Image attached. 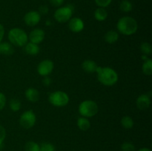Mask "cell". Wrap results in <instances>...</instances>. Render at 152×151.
Instances as JSON below:
<instances>
[{"mask_svg": "<svg viewBox=\"0 0 152 151\" xmlns=\"http://www.w3.org/2000/svg\"><path fill=\"white\" fill-rule=\"evenodd\" d=\"M96 73L98 81L105 86H113L118 81V73L115 70L110 67L98 66Z\"/></svg>", "mask_w": 152, "mask_h": 151, "instance_id": "cell-1", "label": "cell"}, {"mask_svg": "<svg viewBox=\"0 0 152 151\" xmlns=\"http://www.w3.org/2000/svg\"><path fill=\"white\" fill-rule=\"evenodd\" d=\"M118 33L124 36H132L136 33L138 29V24L136 19L132 16H123L117 23Z\"/></svg>", "mask_w": 152, "mask_h": 151, "instance_id": "cell-2", "label": "cell"}, {"mask_svg": "<svg viewBox=\"0 0 152 151\" xmlns=\"http://www.w3.org/2000/svg\"><path fill=\"white\" fill-rule=\"evenodd\" d=\"M7 38L10 44L16 47H24L28 42V35L19 28L10 29L7 33Z\"/></svg>", "mask_w": 152, "mask_h": 151, "instance_id": "cell-3", "label": "cell"}, {"mask_svg": "<svg viewBox=\"0 0 152 151\" xmlns=\"http://www.w3.org/2000/svg\"><path fill=\"white\" fill-rule=\"evenodd\" d=\"M78 111L81 116L88 118L97 114L99 111V107L94 101L88 99V100L83 101L80 104Z\"/></svg>", "mask_w": 152, "mask_h": 151, "instance_id": "cell-4", "label": "cell"}, {"mask_svg": "<svg viewBox=\"0 0 152 151\" xmlns=\"http://www.w3.org/2000/svg\"><path fill=\"white\" fill-rule=\"evenodd\" d=\"M74 9V6L72 4H68L58 7L53 13L55 20L59 23L68 22L72 18Z\"/></svg>", "mask_w": 152, "mask_h": 151, "instance_id": "cell-5", "label": "cell"}, {"mask_svg": "<svg viewBox=\"0 0 152 151\" xmlns=\"http://www.w3.org/2000/svg\"><path fill=\"white\" fill-rule=\"evenodd\" d=\"M48 101L53 106L57 107H65L69 103V96L65 92L62 90H56L49 94Z\"/></svg>", "mask_w": 152, "mask_h": 151, "instance_id": "cell-6", "label": "cell"}, {"mask_svg": "<svg viewBox=\"0 0 152 151\" xmlns=\"http://www.w3.org/2000/svg\"><path fill=\"white\" fill-rule=\"evenodd\" d=\"M37 121L36 114L32 110H28L22 113L19 118V124L24 129H31L35 125Z\"/></svg>", "mask_w": 152, "mask_h": 151, "instance_id": "cell-7", "label": "cell"}, {"mask_svg": "<svg viewBox=\"0 0 152 151\" xmlns=\"http://www.w3.org/2000/svg\"><path fill=\"white\" fill-rule=\"evenodd\" d=\"M54 64L50 59H45L39 62L37 66V73L42 77L49 76L53 70Z\"/></svg>", "mask_w": 152, "mask_h": 151, "instance_id": "cell-8", "label": "cell"}, {"mask_svg": "<svg viewBox=\"0 0 152 151\" xmlns=\"http://www.w3.org/2000/svg\"><path fill=\"white\" fill-rule=\"evenodd\" d=\"M41 15L37 10H30L24 16V22L29 27H34L41 21Z\"/></svg>", "mask_w": 152, "mask_h": 151, "instance_id": "cell-9", "label": "cell"}, {"mask_svg": "<svg viewBox=\"0 0 152 151\" xmlns=\"http://www.w3.org/2000/svg\"><path fill=\"white\" fill-rule=\"evenodd\" d=\"M45 38V32L40 28H34L28 35V41L34 44H39Z\"/></svg>", "mask_w": 152, "mask_h": 151, "instance_id": "cell-10", "label": "cell"}, {"mask_svg": "<svg viewBox=\"0 0 152 151\" xmlns=\"http://www.w3.org/2000/svg\"><path fill=\"white\" fill-rule=\"evenodd\" d=\"M68 28L72 32L80 33L84 30L85 23L80 18L73 17L68 21Z\"/></svg>", "mask_w": 152, "mask_h": 151, "instance_id": "cell-11", "label": "cell"}, {"mask_svg": "<svg viewBox=\"0 0 152 151\" xmlns=\"http://www.w3.org/2000/svg\"><path fill=\"white\" fill-rule=\"evenodd\" d=\"M151 98L148 94H141L136 100V105L140 110H147L151 105Z\"/></svg>", "mask_w": 152, "mask_h": 151, "instance_id": "cell-12", "label": "cell"}, {"mask_svg": "<svg viewBox=\"0 0 152 151\" xmlns=\"http://www.w3.org/2000/svg\"><path fill=\"white\" fill-rule=\"evenodd\" d=\"M25 96L27 100L31 102H37L40 97L39 92L34 87H29L27 89L25 90Z\"/></svg>", "mask_w": 152, "mask_h": 151, "instance_id": "cell-13", "label": "cell"}, {"mask_svg": "<svg viewBox=\"0 0 152 151\" xmlns=\"http://www.w3.org/2000/svg\"><path fill=\"white\" fill-rule=\"evenodd\" d=\"M97 68V64L94 61L90 60V59H86L82 64V68H83V70L86 73H96Z\"/></svg>", "mask_w": 152, "mask_h": 151, "instance_id": "cell-14", "label": "cell"}, {"mask_svg": "<svg viewBox=\"0 0 152 151\" xmlns=\"http://www.w3.org/2000/svg\"><path fill=\"white\" fill-rule=\"evenodd\" d=\"M24 50L25 53L31 56H36L39 53V44H34V43L28 41L25 46H24Z\"/></svg>", "mask_w": 152, "mask_h": 151, "instance_id": "cell-15", "label": "cell"}, {"mask_svg": "<svg viewBox=\"0 0 152 151\" xmlns=\"http://www.w3.org/2000/svg\"><path fill=\"white\" fill-rule=\"evenodd\" d=\"M14 53V47L10 42H0V54L10 56Z\"/></svg>", "mask_w": 152, "mask_h": 151, "instance_id": "cell-16", "label": "cell"}, {"mask_svg": "<svg viewBox=\"0 0 152 151\" xmlns=\"http://www.w3.org/2000/svg\"><path fill=\"white\" fill-rule=\"evenodd\" d=\"M95 19L98 22H103L108 18V12L106 9L103 7H98L95 10L94 13Z\"/></svg>", "mask_w": 152, "mask_h": 151, "instance_id": "cell-17", "label": "cell"}, {"mask_svg": "<svg viewBox=\"0 0 152 151\" xmlns=\"http://www.w3.org/2000/svg\"><path fill=\"white\" fill-rule=\"evenodd\" d=\"M119 33L116 30H109L105 33L104 38L105 41L108 44H114L117 42L119 39Z\"/></svg>", "mask_w": 152, "mask_h": 151, "instance_id": "cell-18", "label": "cell"}, {"mask_svg": "<svg viewBox=\"0 0 152 151\" xmlns=\"http://www.w3.org/2000/svg\"><path fill=\"white\" fill-rule=\"evenodd\" d=\"M77 124L79 129L80 130H83V131H86V130H88L91 127L90 121L86 117L80 116V118H78Z\"/></svg>", "mask_w": 152, "mask_h": 151, "instance_id": "cell-19", "label": "cell"}, {"mask_svg": "<svg viewBox=\"0 0 152 151\" xmlns=\"http://www.w3.org/2000/svg\"><path fill=\"white\" fill-rule=\"evenodd\" d=\"M120 123H121V125L125 129H126V130H130L134 125L133 118L131 116H129V115H125V116H123L122 118Z\"/></svg>", "mask_w": 152, "mask_h": 151, "instance_id": "cell-20", "label": "cell"}, {"mask_svg": "<svg viewBox=\"0 0 152 151\" xmlns=\"http://www.w3.org/2000/svg\"><path fill=\"white\" fill-rule=\"evenodd\" d=\"M142 70L145 76H151L152 74V60L151 59H147L143 62Z\"/></svg>", "mask_w": 152, "mask_h": 151, "instance_id": "cell-21", "label": "cell"}, {"mask_svg": "<svg viewBox=\"0 0 152 151\" xmlns=\"http://www.w3.org/2000/svg\"><path fill=\"white\" fill-rule=\"evenodd\" d=\"M120 9L124 13H129L133 9V4L129 0H123L120 4Z\"/></svg>", "mask_w": 152, "mask_h": 151, "instance_id": "cell-22", "label": "cell"}, {"mask_svg": "<svg viewBox=\"0 0 152 151\" xmlns=\"http://www.w3.org/2000/svg\"><path fill=\"white\" fill-rule=\"evenodd\" d=\"M25 151H39V145L35 142L30 141L25 145Z\"/></svg>", "mask_w": 152, "mask_h": 151, "instance_id": "cell-23", "label": "cell"}, {"mask_svg": "<svg viewBox=\"0 0 152 151\" xmlns=\"http://www.w3.org/2000/svg\"><path fill=\"white\" fill-rule=\"evenodd\" d=\"M140 50L143 55L150 56L152 53V47L150 43L143 42L140 45Z\"/></svg>", "mask_w": 152, "mask_h": 151, "instance_id": "cell-24", "label": "cell"}, {"mask_svg": "<svg viewBox=\"0 0 152 151\" xmlns=\"http://www.w3.org/2000/svg\"><path fill=\"white\" fill-rule=\"evenodd\" d=\"M9 107L13 112H18L21 109L20 101L16 99H12L10 102Z\"/></svg>", "mask_w": 152, "mask_h": 151, "instance_id": "cell-25", "label": "cell"}, {"mask_svg": "<svg viewBox=\"0 0 152 151\" xmlns=\"http://www.w3.org/2000/svg\"><path fill=\"white\" fill-rule=\"evenodd\" d=\"M39 151H55V147L51 143L44 142L39 145Z\"/></svg>", "mask_w": 152, "mask_h": 151, "instance_id": "cell-26", "label": "cell"}, {"mask_svg": "<svg viewBox=\"0 0 152 151\" xmlns=\"http://www.w3.org/2000/svg\"><path fill=\"white\" fill-rule=\"evenodd\" d=\"M122 151H135V147L132 143L126 142L121 145Z\"/></svg>", "mask_w": 152, "mask_h": 151, "instance_id": "cell-27", "label": "cell"}, {"mask_svg": "<svg viewBox=\"0 0 152 151\" xmlns=\"http://www.w3.org/2000/svg\"><path fill=\"white\" fill-rule=\"evenodd\" d=\"M95 3L99 7H108L112 2V0H94Z\"/></svg>", "mask_w": 152, "mask_h": 151, "instance_id": "cell-28", "label": "cell"}, {"mask_svg": "<svg viewBox=\"0 0 152 151\" xmlns=\"http://www.w3.org/2000/svg\"><path fill=\"white\" fill-rule=\"evenodd\" d=\"M6 138V130L2 125L0 124V150L3 147V142Z\"/></svg>", "mask_w": 152, "mask_h": 151, "instance_id": "cell-29", "label": "cell"}, {"mask_svg": "<svg viewBox=\"0 0 152 151\" xmlns=\"http://www.w3.org/2000/svg\"><path fill=\"white\" fill-rule=\"evenodd\" d=\"M6 102H7V99H6L5 95L0 92V110L4 109L6 105Z\"/></svg>", "mask_w": 152, "mask_h": 151, "instance_id": "cell-30", "label": "cell"}, {"mask_svg": "<svg viewBox=\"0 0 152 151\" xmlns=\"http://www.w3.org/2000/svg\"><path fill=\"white\" fill-rule=\"evenodd\" d=\"M39 13H40V15H46L49 12V8L47 5H41L39 7Z\"/></svg>", "mask_w": 152, "mask_h": 151, "instance_id": "cell-31", "label": "cell"}, {"mask_svg": "<svg viewBox=\"0 0 152 151\" xmlns=\"http://www.w3.org/2000/svg\"><path fill=\"white\" fill-rule=\"evenodd\" d=\"M49 1L51 5L56 7H61L64 3V0H49Z\"/></svg>", "mask_w": 152, "mask_h": 151, "instance_id": "cell-32", "label": "cell"}, {"mask_svg": "<svg viewBox=\"0 0 152 151\" xmlns=\"http://www.w3.org/2000/svg\"><path fill=\"white\" fill-rule=\"evenodd\" d=\"M51 82H52L51 78H50V77L48 76L43 77L42 83H43V84H44L45 86H47V87H48V86H50V84H51Z\"/></svg>", "mask_w": 152, "mask_h": 151, "instance_id": "cell-33", "label": "cell"}, {"mask_svg": "<svg viewBox=\"0 0 152 151\" xmlns=\"http://www.w3.org/2000/svg\"><path fill=\"white\" fill-rule=\"evenodd\" d=\"M4 28L1 24H0V42H1L4 36Z\"/></svg>", "mask_w": 152, "mask_h": 151, "instance_id": "cell-34", "label": "cell"}, {"mask_svg": "<svg viewBox=\"0 0 152 151\" xmlns=\"http://www.w3.org/2000/svg\"><path fill=\"white\" fill-rule=\"evenodd\" d=\"M142 60H144V62H145V61H146L147 59H149V58H148V56H146V55H143V54H142Z\"/></svg>", "mask_w": 152, "mask_h": 151, "instance_id": "cell-35", "label": "cell"}, {"mask_svg": "<svg viewBox=\"0 0 152 151\" xmlns=\"http://www.w3.org/2000/svg\"><path fill=\"white\" fill-rule=\"evenodd\" d=\"M138 151H151V150L150 149H148V148L143 147V148H141V149H140Z\"/></svg>", "mask_w": 152, "mask_h": 151, "instance_id": "cell-36", "label": "cell"}]
</instances>
